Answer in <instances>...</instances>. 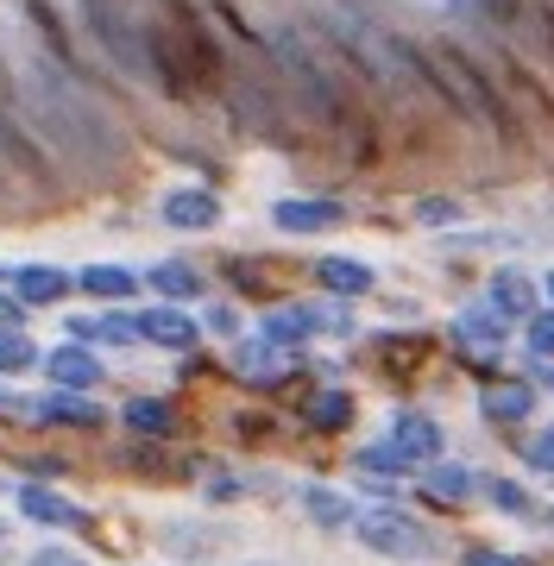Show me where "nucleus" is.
Listing matches in <instances>:
<instances>
[{"instance_id":"nucleus-1","label":"nucleus","mask_w":554,"mask_h":566,"mask_svg":"<svg viewBox=\"0 0 554 566\" xmlns=\"http://www.w3.org/2000/svg\"><path fill=\"white\" fill-rule=\"evenodd\" d=\"M13 95H20L25 120H32V139H44L51 151H63L70 164H88V170H114L126 158V133L121 120L102 107V95L88 88V76L63 70L58 57H32L20 63L13 76Z\"/></svg>"},{"instance_id":"nucleus-2","label":"nucleus","mask_w":554,"mask_h":566,"mask_svg":"<svg viewBox=\"0 0 554 566\" xmlns=\"http://www.w3.org/2000/svg\"><path fill=\"white\" fill-rule=\"evenodd\" d=\"M271 63L284 70L296 107H303L322 133H334V139L347 145L353 164L378 158V120H372L366 95H359L366 82H359V70H353V63L328 44V32L278 25V32H271Z\"/></svg>"},{"instance_id":"nucleus-3","label":"nucleus","mask_w":554,"mask_h":566,"mask_svg":"<svg viewBox=\"0 0 554 566\" xmlns=\"http://www.w3.org/2000/svg\"><path fill=\"white\" fill-rule=\"evenodd\" d=\"M416 51H422V70H429V82H435V102L448 107V114H460V120L479 126V133H492L498 145H523V126L511 120V107L498 102L492 76L479 70V57H472L467 44L429 39V44H416Z\"/></svg>"},{"instance_id":"nucleus-4","label":"nucleus","mask_w":554,"mask_h":566,"mask_svg":"<svg viewBox=\"0 0 554 566\" xmlns=\"http://www.w3.org/2000/svg\"><path fill=\"white\" fill-rule=\"evenodd\" d=\"M83 25L88 39L102 44V57L121 70V76L158 88V57H151V25L139 20L133 0H83Z\"/></svg>"},{"instance_id":"nucleus-5","label":"nucleus","mask_w":554,"mask_h":566,"mask_svg":"<svg viewBox=\"0 0 554 566\" xmlns=\"http://www.w3.org/2000/svg\"><path fill=\"white\" fill-rule=\"evenodd\" d=\"M479 57V51H472ZM479 70L492 76V88H498V102L511 107V120L523 126V139L530 133H554V102H548V88L523 70V63L511 57V44H498L492 57H479Z\"/></svg>"},{"instance_id":"nucleus-6","label":"nucleus","mask_w":554,"mask_h":566,"mask_svg":"<svg viewBox=\"0 0 554 566\" xmlns=\"http://www.w3.org/2000/svg\"><path fill=\"white\" fill-rule=\"evenodd\" d=\"M353 535H359V547H372V554H390V560H429V554H435V528L416 523L410 510H397V504L359 510Z\"/></svg>"},{"instance_id":"nucleus-7","label":"nucleus","mask_w":554,"mask_h":566,"mask_svg":"<svg viewBox=\"0 0 554 566\" xmlns=\"http://www.w3.org/2000/svg\"><path fill=\"white\" fill-rule=\"evenodd\" d=\"M448 340L479 378H498V371H504V346H511V322H504L498 308H460L453 327H448Z\"/></svg>"},{"instance_id":"nucleus-8","label":"nucleus","mask_w":554,"mask_h":566,"mask_svg":"<svg viewBox=\"0 0 554 566\" xmlns=\"http://www.w3.org/2000/svg\"><path fill=\"white\" fill-rule=\"evenodd\" d=\"M542 403V390L523 378V371H498V378H479V422L485 428H523Z\"/></svg>"},{"instance_id":"nucleus-9","label":"nucleus","mask_w":554,"mask_h":566,"mask_svg":"<svg viewBox=\"0 0 554 566\" xmlns=\"http://www.w3.org/2000/svg\"><path fill=\"white\" fill-rule=\"evenodd\" d=\"M13 416H25V422H58V428H83V434H95V428H107V409L95 403V397H83V390H44V397H13Z\"/></svg>"},{"instance_id":"nucleus-10","label":"nucleus","mask_w":554,"mask_h":566,"mask_svg":"<svg viewBox=\"0 0 554 566\" xmlns=\"http://www.w3.org/2000/svg\"><path fill=\"white\" fill-rule=\"evenodd\" d=\"M114 465H121V472H139L151 485H189V472H196V460H189L177 441H126L121 453H114Z\"/></svg>"},{"instance_id":"nucleus-11","label":"nucleus","mask_w":554,"mask_h":566,"mask_svg":"<svg viewBox=\"0 0 554 566\" xmlns=\"http://www.w3.org/2000/svg\"><path fill=\"white\" fill-rule=\"evenodd\" d=\"M390 447L422 472V465L448 460V428L435 422L429 409H397V416H390Z\"/></svg>"},{"instance_id":"nucleus-12","label":"nucleus","mask_w":554,"mask_h":566,"mask_svg":"<svg viewBox=\"0 0 554 566\" xmlns=\"http://www.w3.org/2000/svg\"><path fill=\"white\" fill-rule=\"evenodd\" d=\"M139 340L158 346V353H184L189 359L202 346V322L177 303H151V308H139Z\"/></svg>"},{"instance_id":"nucleus-13","label":"nucleus","mask_w":554,"mask_h":566,"mask_svg":"<svg viewBox=\"0 0 554 566\" xmlns=\"http://www.w3.org/2000/svg\"><path fill=\"white\" fill-rule=\"evenodd\" d=\"M44 378H51V390H95L107 378V365H102V353L95 346H76V340H63V346H51L44 353Z\"/></svg>"},{"instance_id":"nucleus-14","label":"nucleus","mask_w":554,"mask_h":566,"mask_svg":"<svg viewBox=\"0 0 554 566\" xmlns=\"http://www.w3.org/2000/svg\"><path fill=\"white\" fill-rule=\"evenodd\" d=\"M233 371H240V385H284L290 371H296V353L284 346H271L265 334H252V340H233Z\"/></svg>"},{"instance_id":"nucleus-15","label":"nucleus","mask_w":554,"mask_h":566,"mask_svg":"<svg viewBox=\"0 0 554 566\" xmlns=\"http://www.w3.org/2000/svg\"><path fill=\"white\" fill-rule=\"evenodd\" d=\"M416 485H422V497H429V504L467 510L472 497H479V485H485V479H479L472 465H460V460H435V465H422V479H416Z\"/></svg>"},{"instance_id":"nucleus-16","label":"nucleus","mask_w":554,"mask_h":566,"mask_svg":"<svg viewBox=\"0 0 554 566\" xmlns=\"http://www.w3.org/2000/svg\"><path fill=\"white\" fill-rule=\"evenodd\" d=\"M121 428L133 441H177V434H184V416H177L170 397H126Z\"/></svg>"},{"instance_id":"nucleus-17","label":"nucleus","mask_w":554,"mask_h":566,"mask_svg":"<svg viewBox=\"0 0 554 566\" xmlns=\"http://www.w3.org/2000/svg\"><path fill=\"white\" fill-rule=\"evenodd\" d=\"M13 504H20L25 523H39V528H83V504L63 497V491H51V485H39V479L13 491Z\"/></svg>"},{"instance_id":"nucleus-18","label":"nucleus","mask_w":554,"mask_h":566,"mask_svg":"<svg viewBox=\"0 0 554 566\" xmlns=\"http://www.w3.org/2000/svg\"><path fill=\"white\" fill-rule=\"evenodd\" d=\"M485 308H498L504 322H530L535 308H542V283L530 271H492L485 283Z\"/></svg>"},{"instance_id":"nucleus-19","label":"nucleus","mask_w":554,"mask_h":566,"mask_svg":"<svg viewBox=\"0 0 554 566\" xmlns=\"http://www.w3.org/2000/svg\"><path fill=\"white\" fill-rule=\"evenodd\" d=\"M158 214H165V227H177V233H215V227H221V196H215V189H170Z\"/></svg>"},{"instance_id":"nucleus-20","label":"nucleus","mask_w":554,"mask_h":566,"mask_svg":"<svg viewBox=\"0 0 554 566\" xmlns=\"http://www.w3.org/2000/svg\"><path fill=\"white\" fill-rule=\"evenodd\" d=\"M0 170H13V177H51L44 145L32 139V126H20L7 107H0Z\"/></svg>"},{"instance_id":"nucleus-21","label":"nucleus","mask_w":554,"mask_h":566,"mask_svg":"<svg viewBox=\"0 0 554 566\" xmlns=\"http://www.w3.org/2000/svg\"><path fill=\"white\" fill-rule=\"evenodd\" d=\"M271 221L284 227V233H328V227L347 221V208L328 202V196H284V202L271 208Z\"/></svg>"},{"instance_id":"nucleus-22","label":"nucleus","mask_w":554,"mask_h":566,"mask_svg":"<svg viewBox=\"0 0 554 566\" xmlns=\"http://www.w3.org/2000/svg\"><path fill=\"white\" fill-rule=\"evenodd\" d=\"M70 340L76 346H139V315H121V308H107V315H70Z\"/></svg>"},{"instance_id":"nucleus-23","label":"nucleus","mask_w":554,"mask_h":566,"mask_svg":"<svg viewBox=\"0 0 554 566\" xmlns=\"http://www.w3.org/2000/svg\"><path fill=\"white\" fill-rule=\"evenodd\" d=\"M70 290H76V277H70L63 264H20V271H13V296H20L25 308H58Z\"/></svg>"},{"instance_id":"nucleus-24","label":"nucleus","mask_w":554,"mask_h":566,"mask_svg":"<svg viewBox=\"0 0 554 566\" xmlns=\"http://www.w3.org/2000/svg\"><path fill=\"white\" fill-rule=\"evenodd\" d=\"M359 485L366 491H378V497H397V485H404V479H410L416 465L404 460V453H397V447L390 441H378V447H359Z\"/></svg>"},{"instance_id":"nucleus-25","label":"nucleus","mask_w":554,"mask_h":566,"mask_svg":"<svg viewBox=\"0 0 554 566\" xmlns=\"http://www.w3.org/2000/svg\"><path fill=\"white\" fill-rule=\"evenodd\" d=\"M353 416H359V403H353L341 385L309 390V397H303V428H309V434H347Z\"/></svg>"},{"instance_id":"nucleus-26","label":"nucleus","mask_w":554,"mask_h":566,"mask_svg":"<svg viewBox=\"0 0 554 566\" xmlns=\"http://www.w3.org/2000/svg\"><path fill=\"white\" fill-rule=\"evenodd\" d=\"M315 283L328 296H341V303H353V296H372L378 290V271L366 259H315Z\"/></svg>"},{"instance_id":"nucleus-27","label":"nucleus","mask_w":554,"mask_h":566,"mask_svg":"<svg viewBox=\"0 0 554 566\" xmlns=\"http://www.w3.org/2000/svg\"><path fill=\"white\" fill-rule=\"evenodd\" d=\"M139 271H126V264H83L76 271V290L83 296H95V303H133L139 296Z\"/></svg>"},{"instance_id":"nucleus-28","label":"nucleus","mask_w":554,"mask_h":566,"mask_svg":"<svg viewBox=\"0 0 554 566\" xmlns=\"http://www.w3.org/2000/svg\"><path fill=\"white\" fill-rule=\"evenodd\" d=\"M303 516L315 528H328V535H341V528L359 523V504H353L347 491H328V485H303Z\"/></svg>"},{"instance_id":"nucleus-29","label":"nucleus","mask_w":554,"mask_h":566,"mask_svg":"<svg viewBox=\"0 0 554 566\" xmlns=\"http://www.w3.org/2000/svg\"><path fill=\"white\" fill-rule=\"evenodd\" d=\"M145 283H151V290H158L165 303H177V308H184V303H196V296L208 290V277L196 271V264H184V259L151 264V271H145Z\"/></svg>"},{"instance_id":"nucleus-30","label":"nucleus","mask_w":554,"mask_h":566,"mask_svg":"<svg viewBox=\"0 0 554 566\" xmlns=\"http://www.w3.org/2000/svg\"><path fill=\"white\" fill-rule=\"evenodd\" d=\"M25 20H32V32L44 39V57H58L63 70H76V44H70L63 20L51 13V0H25Z\"/></svg>"},{"instance_id":"nucleus-31","label":"nucleus","mask_w":554,"mask_h":566,"mask_svg":"<svg viewBox=\"0 0 554 566\" xmlns=\"http://www.w3.org/2000/svg\"><path fill=\"white\" fill-rule=\"evenodd\" d=\"M32 365H44L39 340L20 334V327H0V378H20V371H32Z\"/></svg>"},{"instance_id":"nucleus-32","label":"nucleus","mask_w":554,"mask_h":566,"mask_svg":"<svg viewBox=\"0 0 554 566\" xmlns=\"http://www.w3.org/2000/svg\"><path fill=\"white\" fill-rule=\"evenodd\" d=\"M422 353H429V340H422V334H378V359H385L390 371H410V365H422Z\"/></svg>"},{"instance_id":"nucleus-33","label":"nucleus","mask_w":554,"mask_h":566,"mask_svg":"<svg viewBox=\"0 0 554 566\" xmlns=\"http://www.w3.org/2000/svg\"><path fill=\"white\" fill-rule=\"evenodd\" d=\"M479 497H492V504L511 510V516H535V497L516 485V479H485V485H479Z\"/></svg>"},{"instance_id":"nucleus-34","label":"nucleus","mask_w":554,"mask_h":566,"mask_svg":"<svg viewBox=\"0 0 554 566\" xmlns=\"http://www.w3.org/2000/svg\"><path fill=\"white\" fill-rule=\"evenodd\" d=\"M523 346H530L535 359L554 365V308H535L530 322H523Z\"/></svg>"},{"instance_id":"nucleus-35","label":"nucleus","mask_w":554,"mask_h":566,"mask_svg":"<svg viewBox=\"0 0 554 566\" xmlns=\"http://www.w3.org/2000/svg\"><path fill=\"white\" fill-rule=\"evenodd\" d=\"M530 39H535V51H542V57H548V70H554V0H535L530 7Z\"/></svg>"},{"instance_id":"nucleus-36","label":"nucleus","mask_w":554,"mask_h":566,"mask_svg":"<svg viewBox=\"0 0 554 566\" xmlns=\"http://www.w3.org/2000/svg\"><path fill=\"white\" fill-rule=\"evenodd\" d=\"M416 221L422 227H453L460 221V202H453V196H422V202H416Z\"/></svg>"},{"instance_id":"nucleus-37","label":"nucleus","mask_w":554,"mask_h":566,"mask_svg":"<svg viewBox=\"0 0 554 566\" xmlns=\"http://www.w3.org/2000/svg\"><path fill=\"white\" fill-rule=\"evenodd\" d=\"M523 460H530L542 479H554V428H535L530 441H523Z\"/></svg>"},{"instance_id":"nucleus-38","label":"nucleus","mask_w":554,"mask_h":566,"mask_svg":"<svg viewBox=\"0 0 554 566\" xmlns=\"http://www.w3.org/2000/svg\"><path fill=\"white\" fill-rule=\"evenodd\" d=\"M202 491H208V504H233V497H247L252 485H247V479H233V472H215Z\"/></svg>"},{"instance_id":"nucleus-39","label":"nucleus","mask_w":554,"mask_h":566,"mask_svg":"<svg viewBox=\"0 0 554 566\" xmlns=\"http://www.w3.org/2000/svg\"><path fill=\"white\" fill-rule=\"evenodd\" d=\"M202 334H221V340H240V315H233L227 303H215V308L202 315Z\"/></svg>"},{"instance_id":"nucleus-40","label":"nucleus","mask_w":554,"mask_h":566,"mask_svg":"<svg viewBox=\"0 0 554 566\" xmlns=\"http://www.w3.org/2000/svg\"><path fill=\"white\" fill-rule=\"evenodd\" d=\"M460 566H530V560L523 554H504V547H467Z\"/></svg>"},{"instance_id":"nucleus-41","label":"nucleus","mask_w":554,"mask_h":566,"mask_svg":"<svg viewBox=\"0 0 554 566\" xmlns=\"http://www.w3.org/2000/svg\"><path fill=\"white\" fill-rule=\"evenodd\" d=\"M25 322V303L20 296H7V290H0V327H20Z\"/></svg>"},{"instance_id":"nucleus-42","label":"nucleus","mask_w":554,"mask_h":566,"mask_svg":"<svg viewBox=\"0 0 554 566\" xmlns=\"http://www.w3.org/2000/svg\"><path fill=\"white\" fill-rule=\"evenodd\" d=\"M542 296H548V308H554V271H548V277H542Z\"/></svg>"},{"instance_id":"nucleus-43","label":"nucleus","mask_w":554,"mask_h":566,"mask_svg":"<svg viewBox=\"0 0 554 566\" xmlns=\"http://www.w3.org/2000/svg\"><path fill=\"white\" fill-rule=\"evenodd\" d=\"M7 535H13V528H7V516H0V542H7Z\"/></svg>"},{"instance_id":"nucleus-44","label":"nucleus","mask_w":554,"mask_h":566,"mask_svg":"<svg viewBox=\"0 0 554 566\" xmlns=\"http://www.w3.org/2000/svg\"><path fill=\"white\" fill-rule=\"evenodd\" d=\"M7 403H13V397H7V385H0V409H7Z\"/></svg>"},{"instance_id":"nucleus-45","label":"nucleus","mask_w":554,"mask_h":566,"mask_svg":"<svg viewBox=\"0 0 554 566\" xmlns=\"http://www.w3.org/2000/svg\"><path fill=\"white\" fill-rule=\"evenodd\" d=\"M542 378H548V390H554V365H548V371H542Z\"/></svg>"},{"instance_id":"nucleus-46","label":"nucleus","mask_w":554,"mask_h":566,"mask_svg":"<svg viewBox=\"0 0 554 566\" xmlns=\"http://www.w3.org/2000/svg\"><path fill=\"white\" fill-rule=\"evenodd\" d=\"M0 277H13V271H7V264H0Z\"/></svg>"},{"instance_id":"nucleus-47","label":"nucleus","mask_w":554,"mask_h":566,"mask_svg":"<svg viewBox=\"0 0 554 566\" xmlns=\"http://www.w3.org/2000/svg\"><path fill=\"white\" fill-rule=\"evenodd\" d=\"M0 82H7V63H0Z\"/></svg>"}]
</instances>
